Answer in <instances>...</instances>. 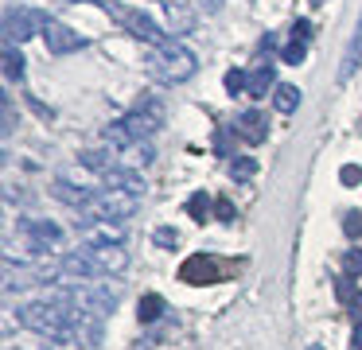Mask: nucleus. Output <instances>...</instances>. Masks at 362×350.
I'll return each mask as SVG.
<instances>
[{
	"mask_svg": "<svg viewBox=\"0 0 362 350\" xmlns=\"http://www.w3.org/2000/svg\"><path fill=\"white\" fill-rule=\"evenodd\" d=\"M78 233L86 245H125V222H110V218H78Z\"/></svg>",
	"mask_w": 362,
	"mask_h": 350,
	"instance_id": "423d86ee",
	"label": "nucleus"
},
{
	"mask_svg": "<svg viewBox=\"0 0 362 350\" xmlns=\"http://www.w3.org/2000/svg\"><path fill=\"white\" fill-rule=\"evenodd\" d=\"M312 4H315V8H320V4H327V0H312Z\"/></svg>",
	"mask_w": 362,
	"mask_h": 350,
	"instance_id": "c9c22d12",
	"label": "nucleus"
},
{
	"mask_svg": "<svg viewBox=\"0 0 362 350\" xmlns=\"http://www.w3.org/2000/svg\"><path fill=\"white\" fill-rule=\"evenodd\" d=\"M144 70H148L156 82L175 86V82H187V78H195L199 62H195V54H191L187 47L180 43V39H168L164 47H152V51L144 54Z\"/></svg>",
	"mask_w": 362,
	"mask_h": 350,
	"instance_id": "f257e3e1",
	"label": "nucleus"
},
{
	"mask_svg": "<svg viewBox=\"0 0 362 350\" xmlns=\"http://www.w3.org/2000/svg\"><path fill=\"white\" fill-rule=\"evenodd\" d=\"M175 4H180V0H175Z\"/></svg>",
	"mask_w": 362,
	"mask_h": 350,
	"instance_id": "e433bc0d",
	"label": "nucleus"
},
{
	"mask_svg": "<svg viewBox=\"0 0 362 350\" xmlns=\"http://www.w3.org/2000/svg\"><path fill=\"white\" fill-rule=\"evenodd\" d=\"M269 90H276V70H273V62H257V66L250 70L245 93H250V98H269Z\"/></svg>",
	"mask_w": 362,
	"mask_h": 350,
	"instance_id": "4468645a",
	"label": "nucleus"
},
{
	"mask_svg": "<svg viewBox=\"0 0 362 350\" xmlns=\"http://www.w3.org/2000/svg\"><path fill=\"white\" fill-rule=\"evenodd\" d=\"M214 148H218V156H230V140H226V132H214Z\"/></svg>",
	"mask_w": 362,
	"mask_h": 350,
	"instance_id": "473e14b6",
	"label": "nucleus"
},
{
	"mask_svg": "<svg viewBox=\"0 0 362 350\" xmlns=\"http://www.w3.org/2000/svg\"><path fill=\"white\" fill-rule=\"evenodd\" d=\"M335 296H339V300H343V303H354V300H358L362 292H354L351 276H343V280H339V284H335Z\"/></svg>",
	"mask_w": 362,
	"mask_h": 350,
	"instance_id": "cd10ccee",
	"label": "nucleus"
},
{
	"mask_svg": "<svg viewBox=\"0 0 362 350\" xmlns=\"http://www.w3.org/2000/svg\"><path fill=\"white\" fill-rule=\"evenodd\" d=\"M222 82H226V93H245V86H250V74H245V70H226V78H222Z\"/></svg>",
	"mask_w": 362,
	"mask_h": 350,
	"instance_id": "b1692460",
	"label": "nucleus"
},
{
	"mask_svg": "<svg viewBox=\"0 0 362 350\" xmlns=\"http://www.w3.org/2000/svg\"><path fill=\"white\" fill-rule=\"evenodd\" d=\"M152 241H156V245H164V249H175V245H180V233H175L172 226H160V230L152 233Z\"/></svg>",
	"mask_w": 362,
	"mask_h": 350,
	"instance_id": "bb28decb",
	"label": "nucleus"
},
{
	"mask_svg": "<svg viewBox=\"0 0 362 350\" xmlns=\"http://www.w3.org/2000/svg\"><path fill=\"white\" fill-rule=\"evenodd\" d=\"M339 179H343L346 187H354V183H358V179H362V168H354V163H346V168L339 171Z\"/></svg>",
	"mask_w": 362,
	"mask_h": 350,
	"instance_id": "7c9ffc66",
	"label": "nucleus"
},
{
	"mask_svg": "<svg viewBox=\"0 0 362 350\" xmlns=\"http://www.w3.org/2000/svg\"><path fill=\"white\" fill-rule=\"evenodd\" d=\"M343 233H346V238H358V233H362V214H358V210H351V214L343 218Z\"/></svg>",
	"mask_w": 362,
	"mask_h": 350,
	"instance_id": "c85d7f7f",
	"label": "nucleus"
},
{
	"mask_svg": "<svg viewBox=\"0 0 362 350\" xmlns=\"http://www.w3.org/2000/svg\"><path fill=\"white\" fill-rule=\"evenodd\" d=\"M253 175H257V160H253V156H238V160H230V179H234V183H250Z\"/></svg>",
	"mask_w": 362,
	"mask_h": 350,
	"instance_id": "412c9836",
	"label": "nucleus"
},
{
	"mask_svg": "<svg viewBox=\"0 0 362 350\" xmlns=\"http://www.w3.org/2000/svg\"><path fill=\"white\" fill-rule=\"evenodd\" d=\"M141 210V194H129V191H113V187H102L94 194L86 210H78V218H110V222H125Z\"/></svg>",
	"mask_w": 362,
	"mask_h": 350,
	"instance_id": "7ed1b4c3",
	"label": "nucleus"
},
{
	"mask_svg": "<svg viewBox=\"0 0 362 350\" xmlns=\"http://www.w3.org/2000/svg\"><path fill=\"white\" fill-rule=\"evenodd\" d=\"M20 233H24L40 253H51V249H59V241H63V230H59L55 222H47V218H24V222H20Z\"/></svg>",
	"mask_w": 362,
	"mask_h": 350,
	"instance_id": "6e6552de",
	"label": "nucleus"
},
{
	"mask_svg": "<svg viewBox=\"0 0 362 350\" xmlns=\"http://www.w3.org/2000/svg\"><path fill=\"white\" fill-rule=\"evenodd\" d=\"M358 66H362V16H358V28H354L351 43H346V51H343V66H339V82H346V78H351Z\"/></svg>",
	"mask_w": 362,
	"mask_h": 350,
	"instance_id": "dca6fc26",
	"label": "nucleus"
},
{
	"mask_svg": "<svg viewBox=\"0 0 362 350\" xmlns=\"http://www.w3.org/2000/svg\"><path fill=\"white\" fill-rule=\"evenodd\" d=\"M304 51H308V43H300V39H292V43L281 51V59H284V62H292V66H300V62H304Z\"/></svg>",
	"mask_w": 362,
	"mask_h": 350,
	"instance_id": "a878e982",
	"label": "nucleus"
},
{
	"mask_svg": "<svg viewBox=\"0 0 362 350\" xmlns=\"http://www.w3.org/2000/svg\"><path fill=\"white\" fill-rule=\"evenodd\" d=\"M121 156H125L129 163H136V168H148V163L156 160V148H152L148 140H133V144H129Z\"/></svg>",
	"mask_w": 362,
	"mask_h": 350,
	"instance_id": "f3484780",
	"label": "nucleus"
},
{
	"mask_svg": "<svg viewBox=\"0 0 362 350\" xmlns=\"http://www.w3.org/2000/svg\"><path fill=\"white\" fill-rule=\"evenodd\" d=\"M51 194H55V199H63L66 206H74V210H86L90 202H94L98 191H90L86 183H74L71 175H59L55 183H51Z\"/></svg>",
	"mask_w": 362,
	"mask_h": 350,
	"instance_id": "9d476101",
	"label": "nucleus"
},
{
	"mask_svg": "<svg viewBox=\"0 0 362 350\" xmlns=\"http://www.w3.org/2000/svg\"><path fill=\"white\" fill-rule=\"evenodd\" d=\"M105 187H113V191H129V194H144V179L136 175L133 168H113L102 175Z\"/></svg>",
	"mask_w": 362,
	"mask_h": 350,
	"instance_id": "2eb2a0df",
	"label": "nucleus"
},
{
	"mask_svg": "<svg viewBox=\"0 0 362 350\" xmlns=\"http://www.w3.org/2000/svg\"><path fill=\"white\" fill-rule=\"evenodd\" d=\"M102 8L129 31V35H133V39H144L148 47H164L168 39H172L156 20H152V16H144L141 8H125V4H117V0H102Z\"/></svg>",
	"mask_w": 362,
	"mask_h": 350,
	"instance_id": "f03ea898",
	"label": "nucleus"
},
{
	"mask_svg": "<svg viewBox=\"0 0 362 350\" xmlns=\"http://www.w3.org/2000/svg\"><path fill=\"white\" fill-rule=\"evenodd\" d=\"M78 160H82V168L98 171V175H105V171L117 168V163H113V156H110V152H102V148H90V152H82Z\"/></svg>",
	"mask_w": 362,
	"mask_h": 350,
	"instance_id": "a211bd4d",
	"label": "nucleus"
},
{
	"mask_svg": "<svg viewBox=\"0 0 362 350\" xmlns=\"http://www.w3.org/2000/svg\"><path fill=\"white\" fill-rule=\"evenodd\" d=\"M86 249H90V257H94V264H98L102 276H117V272H125L129 253L121 245H86Z\"/></svg>",
	"mask_w": 362,
	"mask_h": 350,
	"instance_id": "9b49d317",
	"label": "nucleus"
},
{
	"mask_svg": "<svg viewBox=\"0 0 362 350\" xmlns=\"http://www.w3.org/2000/svg\"><path fill=\"white\" fill-rule=\"evenodd\" d=\"M343 272L346 276H362V249H346L343 253Z\"/></svg>",
	"mask_w": 362,
	"mask_h": 350,
	"instance_id": "393cba45",
	"label": "nucleus"
},
{
	"mask_svg": "<svg viewBox=\"0 0 362 350\" xmlns=\"http://www.w3.org/2000/svg\"><path fill=\"white\" fill-rule=\"evenodd\" d=\"M43 28H47V20H43L35 8H8L4 12V43H28V39L40 31L43 35Z\"/></svg>",
	"mask_w": 362,
	"mask_h": 350,
	"instance_id": "39448f33",
	"label": "nucleus"
},
{
	"mask_svg": "<svg viewBox=\"0 0 362 350\" xmlns=\"http://www.w3.org/2000/svg\"><path fill=\"white\" fill-rule=\"evenodd\" d=\"M199 8H203V12H218L222 0H199Z\"/></svg>",
	"mask_w": 362,
	"mask_h": 350,
	"instance_id": "72a5a7b5",
	"label": "nucleus"
},
{
	"mask_svg": "<svg viewBox=\"0 0 362 350\" xmlns=\"http://www.w3.org/2000/svg\"><path fill=\"white\" fill-rule=\"evenodd\" d=\"M308 35H312V23H308V20H296V23H292V39L308 43Z\"/></svg>",
	"mask_w": 362,
	"mask_h": 350,
	"instance_id": "2f4dec72",
	"label": "nucleus"
},
{
	"mask_svg": "<svg viewBox=\"0 0 362 350\" xmlns=\"http://www.w3.org/2000/svg\"><path fill=\"white\" fill-rule=\"evenodd\" d=\"M234 132L245 140V144H261V140L269 136V121L257 113V109H245L242 117H238V124H234Z\"/></svg>",
	"mask_w": 362,
	"mask_h": 350,
	"instance_id": "ddd939ff",
	"label": "nucleus"
},
{
	"mask_svg": "<svg viewBox=\"0 0 362 350\" xmlns=\"http://www.w3.org/2000/svg\"><path fill=\"white\" fill-rule=\"evenodd\" d=\"M214 214H218V222H234V206H230V199H214Z\"/></svg>",
	"mask_w": 362,
	"mask_h": 350,
	"instance_id": "c756f323",
	"label": "nucleus"
},
{
	"mask_svg": "<svg viewBox=\"0 0 362 350\" xmlns=\"http://www.w3.org/2000/svg\"><path fill=\"white\" fill-rule=\"evenodd\" d=\"M141 323H156L160 315H164V296H156V292H148V296H141Z\"/></svg>",
	"mask_w": 362,
	"mask_h": 350,
	"instance_id": "4be33fe9",
	"label": "nucleus"
},
{
	"mask_svg": "<svg viewBox=\"0 0 362 350\" xmlns=\"http://www.w3.org/2000/svg\"><path fill=\"white\" fill-rule=\"evenodd\" d=\"M43 43H47L51 54H74V51H82V47H86V39H82L78 31H71L66 23L47 20V28H43Z\"/></svg>",
	"mask_w": 362,
	"mask_h": 350,
	"instance_id": "1a4fd4ad",
	"label": "nucleus"
},
{
	"mask_svg": "<svg viewBox=\"0 0 362 350\" xmlns=\"http://www.w3.org/2000/svg\"><path fill=\"white\" fill-rule=\"evenodd\" d=\"M164 121H168V113H164V101H160V98H141L133 105V113L121 117V124H125L136 140H148L152 132H160V129H164Z\"/></svg>",
	"mask_w": 362,
	"mask_h": 350,
	"instance_id": "20e7f679",
	"label": "nucleus"
},
{
	"mask_svg": "<svg viewBox=\"0 0 362 350\" xmlns=\"http://www.w3.org/2000/svg\"><path fill=\"white\" fill-rule=\"evenodd\" d=\"M211 206H214V202L206 199L203 191H195V194L187 199V214L195 218V222H206V218H211Z\"/></svg>",
	"mask_w": 362,
	"mask_h": 350,
	"instance_id": "5701e85b",
	"label": "nucleus"
},
{
	"mask_svg": "<svg viewBox=\"0 0 362 350\" xmlns=\"http://www.w3.org/2000/svg\"><path fill=\"white\" fill-rule=\"evenodd\" d=\"M180 280H187V284H214V280H218V264H214L206 253H195V257L183 261Z\"/></svg>",
	"mask_w": 362,
	"mask_h": 350,
	"instance_id": "f8f14e48",
	"label": "nucleus"
},
{
	"mask_svg": "<svg viewBox=\"0 0 362 350\" xmlns=\"http://www.w3.org/2000/svg\"><path fill=\"white\" fill-rule=\"evenodd\" d=\"M273 105L281 109V113H292V109L300 105V90H296L292 82H281V86L273 90Z\"/></svg>",
	"mask_w": 362,
	"mask_h": 350,
	"instance_id": "aec40b11",
	"label": "nucleus"
},
{
	"mask_svg": "<svg viewBox=\"0 0 362 350\" xmlns=\"http://www.w3.org/2000/svg\"><path fill=\"white\" fill-rule=\"evenodd\" d=\"M4 78L8 82H24V54L12 43H4Z\"/></svg>",
	"mask_w": 362,
	"mask_h": 350,
	"instance_id": "6ab92c4d",
	"label": "nucleus"
},
{
	"mask_svg": "<svg viewBox=\"0 0 362 350\" xmlns=\"http://www.w3.org/2000/svg\"><path fill=\"white\" fill-rule=\"evenodd\" d=\"M59 269H63V280L66 284H86V280H102V272H98L94 257H90V249H71V253L59 257Z\"/></svg>",
	"mask_w": 362,
	"mask_h": 350,
	"instance_id": "0eeeda50",
	"label": "nucleus"
},
{
	"mask_svg": "<svg viewBox=\"0 0 362 350\" xmlns=\"http://www.w3.org/2000/svg\"><path fill=\"white\" fill-rule=\"evenodd\" d=\"M351 342H354V350H362V323L354 327V334H351Z\"/></svg>",
	"mask_w": 362,
	"mask_h": 350,
	"instance_id": "f704fd0d",
	"label": "nucleus"
}]
</instances>
